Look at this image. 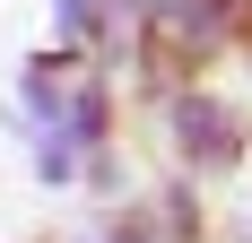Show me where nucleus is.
Returning <instances> with one entry per match:
<instances>
[{
    "label": "nucleus",
    "instance_id": "nucleus-1",
    "mask_svg": "<svg viewBox=\"0 0 252 243\" xmlns=\"http://www.w3.org/2000/svg\"><path fill=\"white\" fill-rule=\"evenodd\" d=\"M157 113H165V148L191 174H235L244 165V104L209 96L200 78H183L174 96H157Z\"/></svg>",
    "mask_w": 252,
    "mask_h": 243
},
{
    "label": "nucleus",
    "instance_id": "nucleus-3",
    "mask_svg": "<svg viewBox=\"0 0 252 243\" xmlns=\"http://www.w3.org/2000/svg\"><path fill=\"white\" fill-rule=\"evenodd\" d=\"M104 243H165V226H157L148 209H122V226H113Z\"/></svg>",
    "mask_w": 252,
    "mask_h": 243
},
{
    "label": "nucleus",
    "instance_id": "nucleus-5",
    "mask_svg": "<svg viewBox=\"0 0 252 243\" xmlns=\"http://www.w3.org/2000/svg\"><path fill=\"white\" fill-rule=\"evenodd\" d=\"M244 9H252V0H244Z\"/></svg>",
    "mask_w": 252,
    "mask_h": 243
},
{
    "label": "nucleus",
    "instance_id": "nucleus-2",
    "mask_svg": "<svg viewBox=\"0 0 252 243\" xmlns=\"http://www.w3.org/2000/svg\"><path fill=\"white\" fill-rule=\"evenodd\" d=\"M148 217L165 226V243H200V200H191V182H157Z\"/></svg>",
    "mask_w": 252,
    "mask_h": 243
},
{
    "label": "nucleus",
    "instance_id": "nucleus-4",
    "mask_svg": "<svg viewBox=\"0 0 252 243\" xmlns=\"http://www.w3.org/2000/svg\"><path fill=\"white\" fill-rule=\"evenodd\" d=\"M78 243H104V235H78Z\"/></svg>",
    "mask_w": 252,
    "mask_h": 243
}]
</instances>
